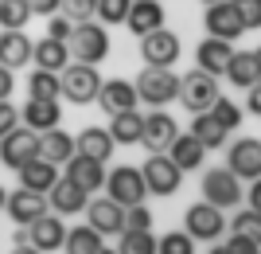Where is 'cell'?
<instances>
[{
  "label": "cell",
  "instance_id": "cell-1",
  "mask_svg": "<svg viewBox=\"0 0 261 254\" xmlns=\"http://www.w3.org/2000/svg\"><path fill=\"white\" fill-rule=\"evenodd\" d=\"M137 98L148 102L152 110L168 106V102H179V78H175L172 66H144L137 75Z\"/></svg>",
  "mask_w": 261,
  "mask_h": 254
},
{
  "label": "cell",
  "instance_id": "cell-2",
  "mask_svg": "<svg viewBox=\"0 0 261 254\" xmlns=\"http://www.w3.org/2000/svg\"><path fill=\"white\" fill-rule=\"evenodd\" d=\"M222 98V90H218V78L203 75V71H187L184 78H179V106H184L191 118L195 113H211L215 110V102Z\"/></svg>",
  "mask_w": 261,
  "mask_h": 254
},
{
  "label": "cell",
  "instance_id": "cell-3",
  "mask_svg": "<svg viewBox=\"0 0 261 254\" xmlns=\"http://www.w3.org/2000/svg\"><path fill=\"white\" fill-rule=\"evenodd\" d=\"M106 196L121 207H141L144 199H148V184H144V172L133 165H117L113 172L106 176Z\"/></svg>",
  "mask_w": 261,
  "mask_h": 254
},
{
  "label": "cell",
  "instance_id": "cell-4",
  "mask_svg": "<svg viewBox=\"0 0 261 254\" xmlns=\"http://www.w3.org/2000/svg\"><path fill=\"white\" fill-rule=\"evenodd\" d=\"M70 55H74V63H86V66L106 63V55H109V28H106V24H98V20L74 24Z\"/></svg>",
  "mask_w": 261,
  "mask_h": 254
},
{
  "label": "cell",
  "instance_id": "cell-5",
  "mask_svg": "<svg viewBox=\"0 0 261 254\" xmlns=\"http://www.w3.org/2000/svg\"><path fill=\"white\" fill-rule=\"evenodd\" d=\"M203 199L215 203L218 211H234L242 199H246V188H242V180L234 176L226 165L222 168H207V172H203Z\"/></svg>",
  "mask_w": 261,
  "mask_h": 254
},
{
  "label": "cell",
  "instance_id": "cell-6",
  "mask_svg": "<svg viewBox=\"0 0 261 254\" xmlns=\"http://www.w3.org/2000/svg\"><path fill=\"white\" fill-rule=\"evenodd\" d=\"M141 172H144V184H148V196H160V199H172L184 184V168L168 153H152L141 165Z\"/></svg>",
  "mask_w": 261,
  "mask_h": 254
},
{
  "label": "cell",
  "instance_id": "cell-7",
  "mask_svg": "<svg viewBox=\"0 0 261 254\" xmlns=\"http://www.w3.org/2000/svg\"><path fill=\"white\" fill-rule=\"evenodd\" d=\"M184 231L195 239V243H218L222 239V231H226V211H218L215 203H207V199H199V203H191L184 215Z\"/></svg>",
  "mask_w": 261,
  "mask_h": 254
},
{
  "label": "cell",
  "instance_id": "cell-8",
  "mask_svg": "<svg viewBox=\"0 0 261 254\" xmlns=\"http://www.w3.org/2000/svg\"><path fill=\"white\" fill-rule=\"evenodd\" d=\"M101 94V75L98 66H86V63H70L63 71V98L74 102V106H86V102H98Z\"/></svg>",
  "mask_w": 261,
  "mask_h": 254
},
{
  "label": "cell",
  "instance_id": "cell-9",
  "mask_svg": "<svg viewBox=\"0 0 261 254\" xmlns=\"http://www.w3.org/2000/svg\"><path fill=\"white\" fill-rule=\"evenodd\" d=\"M39 160V133L35 129H12L4 141H0V165L20 172L23 165Z\"/></svg>",
  "mask_w": 261,
  "mask_h": 254
},
{
  "label": "cell",
  "instance_id": "cell-10",
  "mask_svg": "<svg viewBox=\"0 0 261 254\" xmlns=\"http://www.w3.org/2000/svg\"><path fill=\"white\" fill-rule=\"evenodd\" d=\"M179 55H184V43H179V35L168 32V28H160V32H152V35H144V39H141L144 66H175Z\"/></svg>",
  "mask_w": 261,
  "mask_h": 254
},
{
  "label": "cell",
  "instance_id": "cell-11",
  "mask_svg": "<svg viewBox=\"0 0 261 254\" xmlns=\"http://www.w3.org/2000/svg\"><path fill=\"white\" fill-rule=\"evenodd\" d=\"M203 28H207L211 39H226V43H234V39H242L246 35V24H242L238 8L234 4H207V12H203Z\"/></svg>",
  "mask_w": 261,
  "mask_h": 254
},
{
  "label": "cell",
  "instance_id": "cell-12",
  "mask_svg": "<svg viewBox=\"0 0 261 254\" xmlns=\"http://www.w3.org/2000/svg\"><path fill=\"white\" fill-rule=\"evenodd\" d=\"M226 168L238 180H261V141L257 137H238L226 153Z\"/></svg>",
  "mask_w": 261,
  "mask_h": 254
},
{
  "label": "cell",
  "instance_id": "cell-13",
  "mask_svg": "<svg viewBox=\"0 0 261 254\" xmlns=\"http://www.w3.org/2000/svg\"><path fill=\"white\" fill-rule=\"evenodd\" d=\"M175 137H179V125H175L172 113L152 110L148 118H144V137H141V145L148 149V153H168V149L175 145Z\"/></svg>",
  "mask_w": 261,
  "mask_h": 254
},
{
  "label": "cell",
  "instance_id": "cell-14",
  "mask_svg": "<svg viewBox=\"0 0 261 254\" xmlns=\"http://www.w3.org/2000/svg\"><path fill=\"white\" fill-rule=\"evenodd\" d=\"M8 219L16 223V227H32L35 219H43L47 211H51V203H47V196H39V192H28V188H20V192H8Z\"/></svg>",
  "mask_w": 261,
  "mask_h": 254
},
{
  "label": "cell",
  "instance_id": "cell-15",
  "mask_svg": "<svg viewBox=\"0 0 261 254\" xmlns=\"http://www.w3.org/2000/svg\"><path fill=\"white\" fill-rule=\"evenodd\" d=\"M86 223L101 235V239H109V235H121V231H125V207H121V203H113L109 196L90 199V207H86Z\"/></svg>",
  "mask_w": 261,
  "mask_h": 254
},
{
  "label": "cell",
  "instance_id": "cell-16",
  "mask_svg": "<svg viewBox=\"0 0 261 254\" xmlns=\"http://www.w3.org/2000/svg\"><path fill=\"white\" fill-rule=\"evenodd\" d=\"M137 102H141V98H137V82H129V78H109V82H101L98 106L109 113V118L137 110Z\"/></svg>",
  "mask_w": 261,
  "mask_h": 254
},
{
  "label": "cell",
  "instance_id": "cell-17",
  "mask_svg": "<svg viewBox=\"0 0 261 254\" xmlns=\"http://www.w3.org/2000/svg\"><path fill=\"white\" fill-rule=\"evenodd\" d=\"M28 239H32L35 250H43V254L63 250V243H66V223H63V215L47 211L43 219H35L32 227H28Z\"/></svg>",
  "mask_w": 261,
  "mask_h": 254
},
{
  "label": "cell",
  "instance_id": "cell-18",
  "mask_svg": "<svg viewBox=\"0 0 261 254\" xmlns=\"http://www.w3.org/2000/svg\"><path fill=\"white\" fill-rule=\"evenodd\" d=\"M230 59H234V47H230L226 39H211V35H207V39L195 47V66L203 71V75H211V78L226 75Z\"/></svg>",
  "mask_w": 261,
  "mask_h": 254
},
{
  "label": "cell",
  "instance_id": "cell-19",
  "mask_svg": "<svg viewBox=\"0 0 261 254\" xmlns=\"http://www.w3.org/2000/svg\"><path fill=\"white\" fill-rule=\"evenodd\" d=\"M20 122L28 125V129H35V133H51L63 122V106H59V102H47V98H28V106L20 110Z\"/></svg>",
  "mask_w": 261,
  "mask_h": 254
},
{
  "label": "cell",
  "instance_id": "cell-20",
  "mask_svg": "<svg viewBox=\"0 0 261 254\" xmlns=\"http://www.w3.org/2000/svg\"><path fill=\"white\" fill-rule=\"evenodd\" d=\"M47 203H51L55 215H78V211H86L90 207V192H82L74 184V180H59L51 192H47Z\"/></svg>",
  "mask_w": 261,
  "mask_h": 254
},
{
  "label": "cell",
  "instance_id": "cell-21",
  "mask_svg": "<svg viewBox=\"0 0 261 254\" xmlns=\"http://www.w3.org/2000/svg\"><path fill=\"white\" fill-rule=\"evenodd\" d=\"M125 28H129L133 35H152L164 28V4L160 0H133V12H129V20H125Z\"/></svg>",
  "mask_w": 261,
  "mask_h": 254
},
{
  "label": "cell",
  "instance_id": "cell-22",
  "mask_svg": "<svg viewBox=\"0 0 261 254\" xmlns=\"http://www.w3.org/2000/svg\"><path fill=\"white\" fill-rule=\"evenodd\" d=\"M74 149H78V156H90V160H101V165H106L109 156H113V149H117V141L109 137V129L86 125V129L74 137Z\"/></svg>",
  "mask_w": 261,
  "mask_h": 254
},
{
  "label": "cell",
  "instance_id": "cell-23",
  "mask_svg": "<svg viewBox=\"0 0 261 254\" xmlns=\"http://www.w3.org/2000/svg\"><path fill=\"white\" fill-rule=\"evenodd\" d=\"M16 176H20V188H28V192H39V196H47V192L55 188V184H59V165H51V160H43V156H39V160H32V165H23L20 172H16Z\"/></svg>",
  "mask_w": 261,
  "mask_h": 254
},
{
  "label": "cell",
  "instance_id": "cell-24",
  "mask_svg": "<svg viewBox=\"0 0 261 254\" xmlns=\"http://www.w3.org/2000/svg\"><path fill=\"white\" fill-rule=\"evenodd\" d=\"M106 165L101 160H90V156H78L74 153V160L66 165V180H74L82 192H98V188H106Z\"/></svg>",
  "mask_w": 261,
  "mask_h": 254
},
{
  "label": "cell",
  "instance_id": "cell-25",
  "mask_svg": "<svg viewBox=\"0 0 261 254\" xmlns=\"http://www.w3.org/2000/svg\"><path fill=\"white\" fill-rule=\"evenodd\" d=\"M32 55H35V43L23 32H0V66H8V71L28 66Z\"/></svg>",
  "mask_w": 261,
  "mask_h": 254
},
{
  "label": "cell",
  "instance_id": "cell-26",
  "mask_svg": "<svg viewBox=\"0 0 261 254\" xmlns=\"http://www.w3.org/2000/svg\"><path fill=\"white\" fill-rule=\"evenodd\" d=\"M74 137H70V133L66 129H51V133H39V156H43V160H51V165H70V160H74Z\"/></svg>",
  "mask_w": 261,
  "mask_h": 254
},
{
  "label": "cell",
  "instance_id": "cell-27",
  "mask_svg": "<svg viewBox=\"0 0 261 254\" xmlns=\"http://www.w3.org/2000/svg\"><path fill=\"white\" fill-rule=\"evenodd\" d=\"M32 63L39 66V71H55V75H63L66 66H70V43H59V39H51V35H43V39L35 43Z\"/></svg>",
  "mask_w": 261,
  "mask_h": 254
},
{
  "label": "cell",
  "instance_id": "cell-28",
  "mask_svg": "<svg viewBox=\"0 0 261 254\" xmlns=\"http://www.w3.org/2000/svg\"><path fill=\"white\" fill-rule=\"evenodd\" d=\"M226 78H230V86H238V90L257 86L261 75H257V59H253V51H234V59H230V66H226Z\"/></svg>",
  "mask_w": 261,
  "mask_h": 254
},
{
  "label": "cell",
  "instance_id": "cell-29",
  "mask_svg": "<svg viewBox=\"0 0 261 254\" xmlns=\"http://www.w3.org/2000/svg\"><path fill=\"white\" fill-rule=\"evenodd\" d=\"M187 133H191V137H195V141L203 145L207 153H211V149H222V145H226V137H230V133L222 129V125H218L211 113H195V118H191V129H187Z\"/></svg>",
  "mask_w": 261,
  "mask_h": 254
},
{
  "label": "cell",
  "instance_id": "cell-30",
  "mask_svg": "<svg viewBox=\"0 0 261 254\" xmlns=\"http://www.w3.org/2000/svg\"><path fill=\"white\" fill-rule=\"evenodd\" d=\"M168 156H172V160H175L179 168H184V172H195V168L203 165L207 149H203V145H199L195 137H191V133H179V137H175V145L168 149Z\"/></svg>",
  "mask_w": 261,
  "mask_h": 254
},
{
  "label": "cell",
  "instance_id": "cell-31",
  "mask_svg": "<svg viewBox=\"0 0 261 254\" xmlns=\"http://www.w3.org/2000/svg\"><path fill=\"white\" fill-rule=\"evenodd\" d=\"M109 137H113L117 145H137V141L144 137V118H141L137 110L109 118Z\"/></svg>",
  "mask_w": 261,
  "mask_h": 254
},
{
  "label": "cell",
  "instance_id": "cell-32",
  "mask_svg": "<svg viewBox=\"0 0 261 254\" xmlns=\"http://www.w3.org/2000/svg\"><path fill=\"white\" fill-rule=\"evenodd\" d=\"M101 235L90 227V223H78V227H70L66 231V243H63V254H98L101 250Z\"/></svg>",
  "mask_w": 261,
  "mask_h": 254
},
{
  "label": "cell",
  "instance_id": "cell-33",
  "mask_svg": "<svg viewBox=\"0 0 261 254\" xmlns=\"http://www.w3.org/2000/svg\"><path fill=\"white\" fill-rule=\"evenodd\" d=\"M28 98L59 102V98H63V75H55V71H39V66H35L32 78H28Z\"/></svg>",
  "mask_w": 261,
  "mask_h": 254
},
{
  "label": "cell",
  "instance_id": "cell-34",
  "mask_svg": "<svg viewBox=\"0 0 261 254\" xmlns=\"http://www.w3.org/2000/svg\"><path fill=\"white\" fill-rule=\"evenodd\" d=\"M32 16L35 12L28 8V0H0V28L4 32H23Z\"/></svg>",
  "mask_w": 261,
  "mask_h": 254
},
{
  "label": "cell",
  "instance_id": "cell-35",
  "mask_svg": "<svg viewBox=\"0 0 261 254\" xmlns=\"http://www.w3.org/2000/svg\"><path fill=\"white\" fill-rule=\"evenodd\" d=\"M160 239L152 231H121L117 235V254H156Z\"/></svg>",
  "mask_w": 261,
  "mask_h": 254
},
{
  "label": "cell",
  "instance_id": "cell-36",
  "mask_svg": "<svg viewBox=\"0 0 261 254\" xmlns=\"http://www.w3.org/2000/svg\"><path fill=\"white\" fill-rule=\"evenodd\" d=\"M129 12H133V0H98V24H106V28L125 24Z\"/></svg>",
  "mask_w": 261,
  "mask_h": 254
},
{
  "label": "cell",
  "instance_id": "cell-37",
  "mask_svg": "<svg viewBox=\"0 0 261 254\" xmlns=\"http://www.w3.org/2000/svg\"><path fill=\"white\" fill-rule=\"evenodd\" d=\"M230 235H246V239L261 243V211H253V207L238 211V215L230 219Z\"/></svg>",
  "mask_w": 261,
  "mask_h": 254
},
{
  "label": "cell",
  "instance_id": "cell-38",
  "mask_svg": "<svg viewBox=\"0 0 261 254\" xmlns=\"http://www.w3.org/2000/svg\"><path fill=\"white\" fill-rule=\"evenodd\" d=\"M156 254H195V239L187 231H168V235H160Z\"/></svg>",
  "mask_w": 261,
  "mask_h": 254
},
{
  "label": "cell",
  "instance_id": "cell-39",
  "mask_svg": "<svg viewBox=\"0 0 261 254\" xmlns=\"http://www.w3.org/2000/svg\"><path fill=\"white\" fill-rule=\"evenodd\" d=\"M211 118H215L226 133H230V129H242V106H234L230 98H218L215 110H211Z\"/></svg>",
  "mask_w": 261,
  "mask_h": 254
},
{
  "label": "cell",
  "instance_id": "cell-40",
  "mask_svg": "<svg viewBox=\"0 0 261 254\" xmlns=\"http://www.w3.org/2000/svg\"><path fill=\"white\" fill-rule=\"evenodd\" d=\"M63 16L70 24H90L98 20V0H63Z\"/></svg>",
  "mask_w": 261,
  "mask_h": 254
},
{
  "label": "cell",
  "instance_id": "cell-41",
  "mask_svg": "<svg viewBox=\"0 0 261 254\" xmlns=\"http://www.w3.org/2000/svg\"><path fill=\"white\" fill-rule=\"evenodd\" d=\"M234 8H238L242 24H246V32H253V28H261V0H230Z\"/></svg>",
  "mask_w": 261,
  "mask_h": 254
},
{
  "label": "cell",
  "instance_id": "cell-42",
  "mask_svg": "<svg viewBox=\"0 0 261 254\" xmlns=\"http://www.w3.org/2000/svg\"><path fill=\"white\" fill-rule=\"evenodd\" d=\"M125 231H152V211H148V203L125 211Z\"/></svg>",
  "mask_w": 261,
  "mask_h": 254
},
{
  "label": "cell",
  "instance_id": "cell-43",
  "mask_svg": "<svg viewBox=\"0 0 261 254\" xmlns=\"http://www.w3.org/2000/svg\"><path fill=\"white\" fill-rule=\"evenodd\" d=\"M47 35H51V39H59V43H70V35H74V24H70L63 12H59V16H51V24H47Z\"/></svg>",
  "mask_w": 261,
  "mask_h": 254
},
{
  "label": "cell",
  "instance_id": "cell-44",
  "mask_svg": "<svg viewBox=\"0 0 261 254\" xmlns=\"http://www.w3.org/2000/svg\"><path fill=\"white\" fill-rule=\"evenodd\" d=\"M12 129H20V110H16L12 102H0V141H4Z\"/></svg>",
  "mask_w": 261,
  "mask_h": 254
},
{
  "label": "cell",
  "instance_id": "cell-45",
  "mask_svg": "<svg viewBox=\"0 0 261 254\" xmlns=\"http://www.w3.org/2000/svg\"><path fill=\"white\" fill-rule=\"evenodd\" d=\"M226 250L230 254H261V243H253V239H246V235H230Z\"/></svg>",
  "mask_w": 261,
  "mask_h": 254
},
{
  "label": "cell",
  "instance_id": "cell-46",
  "mask_svg": "<svg viewBox=\"0 0 261 254\" xmlns=\"http://www.w3.org/2000/svg\"><path fill=\"white\" fill-rule=\"evenodd\" d=\"M28 8L35 16H59L63 12V0H28Z\"/></svg>",
  "mask_w": 261,
  "mask_h": 254
},
{
  "label": "cell",
  "instance_id": "cell-47",
  "mask_svg": "<svg viewBox=\"0 0 261 254\" xmlns=\"http://www.w3.org/2000/svg\"><path fill=\"white\" fill-rule=\"evenodd\" d=\"M12 90H16V71L0 66V102H8V98H12Z\"/></svg>",
  "mask_w": 261,
  "mask_h": 254
},
{
  "label": "cell",
  "instance_id": "cell-48",
  "mask_svg": "<svg viewBox=\"0 0 261 254\" xmlns=\"http://www.w3.org/2000/svg\"><path fill=\"white\" fill-rule=\"evenodd\" d=\"M246 110H250L253 118H261V82H257V86H250V98H246Z\"/></svg>",
  "mask_w": 261,
  "mask_h": 254
},
{
  "label": "cell",
  "instance_id": "cell-49",
  "mask_svg": "<svg viewBox=\"0 0 261 254\" xmlns=\"http://www.w3.org/2000/svg\"><path fill=\"white\" fill-rule=\"evenodd\" d=\"M246 199H250V207L261 211V180H253L250 188H246Z\"/></svg>",
  "mask_w": 261,
  "mask_h": 254
},
{
  "label": "cell",
  "instance_id": "cell-50",
  "mask_svg": "<svg viewBox=\"0 0 261 254\" xmlns=\"http://www.w3.org/2000/svg\"><path fill=\"white\" fill-rule=\"evenodd\" d=\"M8 254H43V250H35V246L32 243H28V246H12V250Z\"/></svg>",
  "mask_w": 261,
  "mask_h": 254
},
{
  "label": "cell",
  "instance_id": "cell-51",
  "mask_svg": "<svg viewBox=\"0 0 261 254\" xmlns=\"http://www.w3.org/2000/svg\"><path fill=\"white\" fill-rule=\"evenodd\" d=\"M207 254H230V250H226V243H211V250H207Z\"/></svg>",
  "mask_w": 261,
  "mask_h": 254
},
{
  "label": "cell",
  "instance_id": "cell-52",
  "mask_svg": "<svg viewBox=\"0 0 261 254\" xmlns=\"http://www.w3.org/2000/svg\"><path fill=\"white\" fill-rule=\"evenodd\" d=\"M8 207V188H4V184H0V211Z\"/></svg>",
  "mask_w": 261,
  "mask_h": 254
},
{
  "label": "cell",
  "instance_id": "cell-53",
  "mask_svg": "<svg viewBox=\"0 0 261 254\" xmlns=\"http://www.w3.org/2000/svg\"><path fill=\"white\" fill-rule=\"evenodd\" d=\"M98 254H117V246H101V250Z\"/></svg>",
  "mask_w": 261,
  "mask_h": 254
},
{
  "label": "cell",
  "instance_id": "cell-54",
  "mask_svg": "<svg viewBox=\"0 0 261 254\" xmlns=\"http://www.w3.org/2000/svg\"><path fill=\"white\" fill-rule=\"evenodd\" d=\"M253 59H257V75H261V47H257V51H253Z\"/></svg>",
  "mask_w": 261,
  "mask_h": 254
},
{
  "label": "cell",
  "instance_id": "cell-55",
  "mask_svg": "<svg viewBox=\"0 0 261 254\" xmlns=\"http://www.w3.org/2000/svg\"><path fill=\"white\" fill-rule=\"evenodd\" d=\"M199 4H226V0H199Z\"/></svg>",
  "mask_w": 261,
  "mask_h": 254
}]
</instances>
